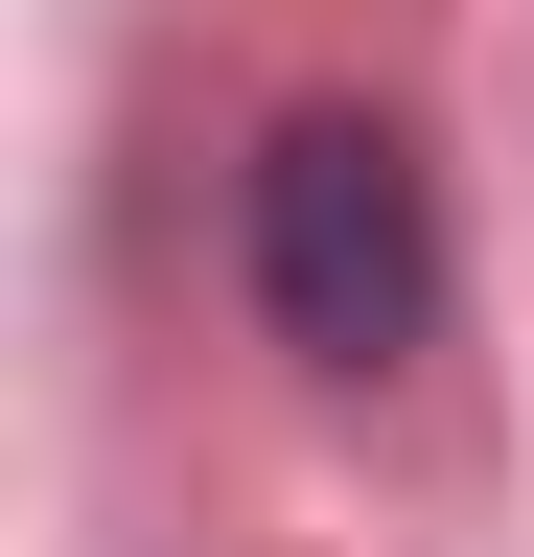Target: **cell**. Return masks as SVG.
Masks as SVG:
<instances>
[{
  "label": "cell",
  "mask_w": 534,
  "mask_h": 557,
  "mask_svg": "<svg viewBox=\"0 0 534 557\" xmlns=\"http://www.w3.org/2000/svg\"><path fill=\"white\" fill-rule=\"evenodd\" d=\"M233 278H256V325L302 348V372H395V348L442 325V186H419V139L395 116H280L256 139V186H233Z\"/></svg>",
  "instance_id": "cell-1"
}]
</instances>
